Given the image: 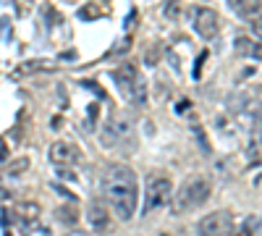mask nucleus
I'll return each instance as SVG.
<instances>
[{"label": "nucleus", "instance_id": "obj_12", "mask_svg": "<svg viewBox=\"0 0 262 236\" xmlns=\"http://www.w3.org/2000/svg\"><path fill=\"white\" fill-rule=\"evenodd\" d=\"M16 212L21 218H24V223L27 226H32V221H37L39 218V207L34 205V202H21L18 207H16Z\"/></svg>", "mask_w": 262, "mask_h": 236}, {"label": "nucleus", "instance_id": "obj_17", "mask_svg": "<svg viewBox=\"0 0 262 236\" xmlns=\"http://www.w3.org/2000/svg\"><path fill=\"white\" fill-rule=\"evenodd\" d=\"M27 158H21V160H16L13 165H11V174H21V170H27Z\"/></svg>", "mask_w": 262, "mask_h": 236}, {"label": "nucleus", "instance_id": "obj_7", "mask_svg": "<svg viewBox=\"0 0 262 236\" xmlns=\"http://www.w3.org/2000/svg\"><path fill=\"white\" fill-rule=\"evenodd\" d=\"M231 231H233V216L228 210L210 212V216H205L200 223L194 226L196 236H228Z\"/></svg>", "mask_w": 262, "mask_h": 236}, {"label": "nucleus", "instance_id": "obj_20", "mask_svg": "<svg viewBox=\"0 0 262 236\" xmlns=\"http://www.w3.org/2000/svg\"><path fill=\"white\" fill-rule=\"evenodd\" d=\"M71 236H81V233H71Z\"/></svg>", "mask_w": 262, "mask_h": 236}, {"label": "nucleus", "instance_id": "obj_4", "mask_svg": "<svg viewBox=\"0 0 262 236\" xmlns=\"http://www.w3.org/2000/svg\"><path fill=\"white\" fill-rule=\"evenodd\" d=\"M173 197V184L165 174H149L147 176V186H144V207L142 212H155L160 207H165Z\"/></svg>", "mask_w": 262, "mask_h": 236}, {"label": "nucleus", "instance_id": "obj_8", "mask_svg": "<svg viewBox=\"0 0 262 236\" xmlns=\"http://www.w3.org/2000/svg\"><path fill=\"white\" fill-rule=\"evenodd\" d=\"M50 163L58 165V168H69V165H76L81 160V149L79 144L74 142H66V139H58L50 144V153H48Z\"/></svg>", "mask_w": 262, "mask_h": 236}, {"label": "nucleus", "instance_id": "obj_10", "mask_svg": "<svg viewBox=\"0 0 262 236\" xmlns=\"http://www.w3.org/2000/svg\"><path fill=\"white\" fill-rule=\"evenodd\" d=\"M228 8L244 21H257L262 13V0H228Z\"/></svg>", "mask_w": 262, "mask_h": 236}, {"label": "nucleus", "instance_id": "obj_15", "mask_svg": "<svg viewBox=\"0 0 262 236\" xmlns=\"http://www.w3.org/2000/svg\"><path fill=\"white\" fill-rule=\"evenodd\" d=\"M252 226H257V221H254V218H247L244 226L236 231V236H254V228H252Z\"/></svg>", "mask_w": 262, "mask_h": 236}, {"label": "nucleus", "instance_id": "obj_19", "mask_svg": "<svg viewBox=\"0 0 262 236\" xmlns=\"http://www.w3.org/2000/svg\"><path fill=\"white\" fill-rule=\"evenodd\" d=\"M0 160H6V147H3V142H0Z\"/></svg>", "mask_w": 262, "mask_h": 236}, {"label": "nucleus", "instance_id": "obj_14", "mask_svg": "<svg viewBox=\"0 0 262 236\" xmlns=\"http://www.w3.org/2000/svg\"><path fill=\"white\" fill-rule=\"evenodd\" d=\"M236 48L242 50L244 55H252V58L259 55V48H252V39L249 37H236Z\"/></svg>", "mask_w": 262, "mask_h": 236}, {"label": "nucleus", "instance_id": "obj_1", "mask_svg": "<svg viewBox=\"0 0 262 236\" xmlns=\"http://www.w3.org/2000/svg\"><path fill=\"white\" fill-rule=\"evenodd\" d=\"M102 202L107 205L111 216L118 221H131L137 216V197H139V181L137 174L123 163H113L102 170L100 176Z\"/></svg>", "mask_w": 262, "mask_h": 236}, {"label": "nucleus", "instance_id": "obj_9", "mask_svg": "<svg viewBox=\"0 0 262 236\" xmlns=\"http://www.w3.org/2000/svg\"><path fill=\"white\" fill-rule=\"evenodd\" d=\"M86 221H90L95 233H107L111 231V210H107V205L100 197H95L90 202V207H86Z\"/></svg>", "mask_w": 262, "mask_h": 236}, {"label": "nucleus", "instance_id": "obj_16", "mask_svg": "<svg viewBox=\"0 0 262 236\" xmlns=\"http://www.w3.org/2000/svg\"><path fill=\"white\" fill-rule=\"evenodd\" d=\"M252 34H254V42L262 48V18H257V21H252Z\"/></svg>", "mask_w": 262, "mask_h": 236}, {"label": "nucleus", "instance_id": "obj_6", "mask_svg": "<svg viewBox=\"0 0 262 236\" xmlns=\"http://www.w3.org/2000/svg\"><path fill=\"white\" fill-rule=\"evenodd\" d=\"M189 18H191L194 32L202 39H215L217 32H221V16H217V11H212L207 6H194L189 11Z\"/></svg>", "mask_w": 262, "mask_h": 236}, {"label": "nucleus", "instance_id": "obj_5", "mask_svg": "<svg viewBox=\"0 0 262 236\" xmlns=\"http://www.w3.org/2000/svg\"><path fill=\"white\" fill-rule=\"evenodd\" d=\"M131 137H134V121H131L128 113H113L111 118H107V123L102 126V132H100V142L105 147L128 144Z\"/></svg>", "mask_w": 262, "mask_h": 236}, {"label": "nucleus", "instance_id": "obj_13", "mask_svg": "<svg viewBox=\"0 0 262 236\" xmlns=\"http://www.w3.org/2000/svg\"><path fill=\"white\" fill-rule=\"evenodd\" d=\"M163 13H165V18L176 21L181 16V0H165V3H163Z\"/></svg>", "mask_w": 262, "mask_h": 236}, {"label": "nucleus", "instance_id": "obj_3", "mask_svg": "<svg viewBox=\"0 0 262 236\" xmlns=\"http://www.w3.org/2000/svg\"><path fill=\"white\" fill-rule=\"evenodd\" d=\"M113 79H116V87L123 95V100H128L137 108H144L147 105V79L139 74L134 63H121L113 71Z\"/></svg>", "mask_w": 262, "mask_h": 236}, {"label": "nucleus", "instance_id": "obj_18", "mask_svg": "<svg viewBox=\"0 0 262 236\" xmlns=\"http://www.w3.org/2000/svg\"><path fill=\"white\" fill-rule=\"evenodd\" d=\"M254 236H262V221H257V226H254Z\"/></svg>", "mask_w": 262, "mask_h": 236}, {"label": "nucleus", "instance_id": "obj_2", "mask_svg": "<svg viewBox=\"0 0 262 236\" xmlns=\"http://www.w3.org/2000/svg\"><path fill=\"white\" fill-rule=\"evenodd\" d=\"M210 191H212V184L207 176H202V174L189 176L179 186L176 197H173V216H181V212H191L196 207H202L210 200Z\"/></svg>", "mask_w": 262, "mask_h": 236}, {"label": "nucleus", "instance_id": "obj_11", "mask_svg": "<svg viewBox=\"0 0 262 236\" xmlns=\"http://www.w3.org/2000/svg\"><path fill=\"white\" fill-rule=\"evenodd\" d=\"M252 149L254 153H262V105L254 113V121H252Z\"/></svg>", "mask_w": 262, "mask_h": 236}]
</instances>
